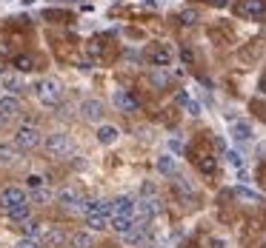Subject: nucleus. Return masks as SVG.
Returning a JSON list of instances; mask_svg holds the SVG:
<instances>
[{
  "instance_id": "obj_1",
  "label": "nucleus",
  "mask_w": 266,
  "mask_h": 248,
  "mask_svg": "<svg viewBox=\"0 0 266 248\" xmlns=\"http://www.w3.org/2000/svg\"><path fill=\"white\" fill-rule=\"evenodd\" d=\"M83 214H86V223L92 226V231L109 228V220H112V203H106V200H86Z\"/></svg>"
},
{
  "instance_id": "obj_2",
  "label": "nucleus",
  "mask_w": 266,
  "mask_h": 248,
  "mask_svg": "<svg viewBox=\"0 0 266 248\" xmlns=\"http://www.w3.org/2000/svg\"><path fill=\"white\" fill-rule=\"evenodd\" d=\"M35 94L43 106H58L60 97H63V83L58 77H46L35 86Z\"/></svg>"
},
{
  "instance_id": "obj_3",
  "label": "nucleus",
  "mask_w": 266,
  "mask_h": 248,
  "mask_svg": "<svg viewBox=\"0 0 266 248\" xmlns=\"http://www.w3.org/2000/svg\"><path fill=\"white\" fill-rule=\"evenodd\" d=\"M40 140H43V134L37 131L35 125H20V128H17V134H14V148L29 151V148L40 146Z\"/></svg>"
},
{
  "instance_id": "obj_4",
  "label": "nucleus",
  "mask_w": 266,
  "mask_h": 248,
  "mask_svg": "<svg viewBox=\"0 0 266 248\" xmlns=\"http://www.w3.org/2000/svg\"><path fill=\"white\" fill-rule=\"evenodd\" d=\"M23 203H26V194H23V188H17V186H9V188L0 191V211H3V214L14 211L17 205H23Z\"/></svg>"
},
{
  "instance_id": "obj_5",
  "label": "nucleus",
  "mask_w": 266,
  "mask_h": 248,
  "mask_svg": "<svg viewBox=\"0 0 266 248\" xmlns=\"http://www.w3.org/2000/svg\"><path fill=\"white\" fill-rule=\"evenodd\" d=\"M235 14L252 17V20H264L266 17V3L264 0H241V3L235 6Z\"/></svg>"
},
{
  "instance_id": "obj_6",
  "label": "nucleus",
  "mask_w": 266,
  "mask_h": 248,
  "mask_svg": "<svg viewBox=\"0 0 266 248\" xmlns=\"http://www.w3.org/2000/svg\"><path fill=\"white\" fill-rule=\"evenodd\" d=\"M46 151L55 154V157H63L72 151V143H69V134H52L46 137Z\"/></svg>"
},
{
  "instance_id": "obj_7",
  "label": "nucleus",
  "mask_w": 266,
  "mask_h": 248,
  "mask_svg": "<svg viewBox=\"0 0 266 248\" xmlns=\"http://www.w3.org/2000/svg\"><path fill=\"white\" fill-rule=\"evenodd\" d=\"M135 211H138V214H135V226H138V228H146V226L152 223L155 211H158V205H155V200H140Z\"/></svg>"
},
{
  "instance_id": "obj_8",
  "label": "nucleus",
  "mask_w": 266,
  "mask_h": 248,
  "mask_svg": "<svg viewBox=\"0 0 266 248\" xmlns=\"http://www.w3.org/2000/svg\"><path fill=\"white\" fill-rule=\"evenodd\" d=\"M135 208H138V203L126 194L112 200V217H135Z\"/></svg>"
},
{
  "instance_id": "obj_9",
  "label": "nucleus",
  "mask_w": 266,
  "mask_h": 248,
  "mask_svg": "<svg viewBox=\"0 0 266 248\" xmlns=\"http://www.w3.org/2000/svg\"><path fill=\"white\" fill-rule=\"evenodd\" d=\"M149 63L158 68H166L172 63V49L169 46H152L149 49Z\"/></svg>"
},
{
  "instance_id": "obj_10",
  "label": "nucleus",
  "mask_w": 266,
  "mask_h": 248,
  "mask_svg": "<svg viewBox=\"0 0 266 248\" xmlns=\"http://www.w3.org/2000/svg\"><path fill=\"white\" fill-rule=\"evenodd\" d=\"M112 103H115L120 112H126V114H132L135 109H138V100L129 94L126 89H115V94H112Z\"/></svg>"
},
{
  "instance_id": "obj_11",
  "label": "nucleus",
  "mask_w": 266,
  "mask_h": 248,
  "mask_svg": "<svg viewBox=\"0 0 266 248\" xmlns=\"http://www.w3.org/2000/svg\"><path fill=\"white\" fill-rule=\"evenodd\" d=\"M229 134H232L235 143H249V140H252V125L246 123V120H232Z\"/></svg>"
},
{
  "instance_id": "obj_12",
  "label": "nucleus",
  "mask_w": 266,
  "mask_h": 248,
  "mask_svg": "<svg viewBox=\"0 0 266 248\" xmlns=\"http://www.w3.org/2000/svg\"><path fill=\"white\" fill-rule=\"evenodd\" d=\"M109 228H115V234H120V237H126L129 231H135V217H112L109 220Z\"/></svg>"
},
{
  "instance_id": "obj_13",
  "label": "nucleus",
  "mask_w": 266,
  "mask_h": 248,
  "mask_svg": "<svg viewBox=\"0 0 266 248\" xmlns=\"http://www.w3.org/2000/svg\"><path fill=\"white\" fill-rule=\"evenodd\" d=\"M58 197H60V203H63V208H69V211H78V208H83V205H86L81 200V194L72 191V188H63Z\"/></svg>"
},
{
  "instance_id": "obj_14",
  "label": "nucleus",
  "mask_w": 266,
  "mask_h": 248,
  "mask_svg": "<svg viewBox=\"0 0 266 248\" xmlns=\"http://www.w3.org/2000/svg\"><path fill=\"white\" fill-rule=\"evenodd\" d=\"M20 112V103H17V97H12V94H6V97H0V117H6V120H12L14 114Z\"/></svg>"
},
{
  "instance_id": "obj_15",
  "label": "nucleus",
  "mask_w": 266,
  "mask_h": 248,
  "mask_svg": "<svg viewBox=\"0 0 266 248\" xmlns=\"http://www.w3.org/2000/svg\"><path fill=\"white\" fill-rule=\"evenodd\" d=\"M81 109H83V117H86V120H94V123H97V120L103 117V106H100V100H86Z\"/></svg>"
},
{
  "instance_id": "obj_16",
  "label": "nucleus",
  "mask_w": 266,
  "mask_h": 248,
  "mask_svg": "<svg viewBox=\"0 0 266 248\" xmlns=\"http://www.w3.org/2000/svg\"><path fill=\"white\" fill-rule=\"evenodd\" d=\"M23 226H26V237L29 240H43L49 234V228L43 223H37V220H26Z\"/></svg>"
},
{
  "instance_id": "obj_17",
  "label": "nucleus",
  "mask_w": 266,
  "mask_h": 248,
  "mask_svg": "<svg viewBox=\"0 0 266 248\" xmlns=\"http://www.w3.org/2000/svg\"><path fill=\"white\" fill-rule=\"evenodd\" d=\"M175 100H177V106H183L186 112L192 114V117H197V114H200V103L192 100V97H189L186 91H177V97H175Z\"/></svg>"
},
{
  "instance_id": "obj_18",
  "label": "nucleus",
  "mask_w": 266,
  "mask_h": 248,
  "mask_svg": "<svg viewBox=\"0 0 266 248\" xmlns=\"http://www.w3.org/2000/svg\"><path fill=\"white\" fill-rule=\"evenodd\" d=\"M232 194H235L238 200H243V203H264V197H261L258 191H252V188H246V186H235Z\"/></svg>"
},
{
  "instance_id": "obj_19",
  "label": "nucleus",
  "mask_w": 266,
  "mask_h": 248,
  "mask_svg": "<svg viewBox=\"0 0 266 248\" xmlns=\"http://www.w3.org/2000/svg\"><path fill=\"white\" fill-rule=\"evenodd\" d=\"M117 137H120V131H117L115 125H100L97 128V143H103V146H112Z\"/></svg>"
},
{
  "instance_id": "obj_20",
  "label": "nucleus",
  "mask_w": 266,
  "mask_h": 248,
  "mask_svg": "<svg viewBox=\"0 0 266 248\" xmlns=\"http://www.w3.org/2000/svg\"><path fill=\"white\" fill-rule=\"evenodd\" d=\"M12 66L17 68V71H32V68H35V57L32 55H17L12 60Z\"/></svg>"
},
{
  "instance_id": "obj_21",
  "label": "nucleus",
  "mask_w": 266,
  "mask_h": 248,
  "mask_svg": "<svg viewBox=\"0 0 266 248\" xmlns=\"http://www.w3.org/2000/svg\"><path fill=\"white\" fill-rule=\"evenodd\" d=\"M197 169L203 171V174H215V171H218V163H215V157H209V154H200V157H197Z\"/></svg>"
},
{
  "instance_id": "obj_22",
  "label": "nucleus",
  "mask_w": 266,
  "mask_h": 248,
  "mask_svg": "<svg viewBox=\"0 0 266 248\" xmlns=\"http://www.w3.org/2000/svg\"><path fill=\"white\" fill-rule=\"evenodd\" d=\"M63 240H66V234H63V231H58V228H49V234L43 237V243H46V248H58Z\"/></svg>"
},
{
  "instance_id": "obj_23",
  "label": "nucleus",
  "mask_w": 266,
  "mask_h": 248,
  "mask_svg": "<svg viewBox=\"0 0 266 248\" xmlns=\"http://www.w3.org/2000/svg\"><path fill=\"white\" fill-rule=\"evenodd\" d=\"M158 171H161V174H175V157L172 154H161V157H158Z\"/></svg>"
},
{
  "instance_id": "obj_24",
  "label": "nucleus",
  "mask_w": 266,
  "mask_h": 248,
  "mask_svg": "<svg viewBox=\"0 0 266 248\" xmlns=\"http://www.w3.org/2000/svg\"><path fill=\"white\" fill-rule=\"evenodd\" d=\"M123 243H129V246H138V243H146V228H135V231H129L126 237H123Z\"/></svg>"
},
{
  "instance_id": "obj_25",
  "label": "nucleus",
  "mask_w": 266,
  "mask_h": 248,
  "mask_svg": "<svg viewBox=\"0 0 266 248\" xmlns=\"http://www.w3.org/2000/svg\"><path fill=\"white\" fill-rule=\"evenodd\" d=\"M6 217H9V220H14V223H20V220L26 223V220H29V203L17 205V208H14V211H9Z\"/></svg>"
},
{
  "instance_id": "obj_26",
  "label": "nucleus",
  "mask_w": 266,
  "mask_h": 248,
  "mask_svg": "<svg viewBox=\"0 0 266 248\" xmlns=\"http://www.w3.org/2000/svg\"><path fill=\"white\" fill-rule=\"evenodd\" d=\"M226 160H229L232 169H238V171L243 169V154L238 151V148H229V151H226Z\"/></svg>"
},
{
  "instance_id": "obj_27",
  "label": "nucleus",
  "mask_w": 266,
  "mask_h": 248,
  "mask_svg": "<svg viewBox=\"0 0 266 248\" xmlns=\"http://www.w3.org/2000/svg\"><path fill=\"white\" fill-rule=\"evenodd\" d=\"M72 243H75V248H92V234H75Z\"/></svg>"
},
{
  "instance_id": "obj_28",
  "label": "nucleus",
  "mask_w": 266,
  "mask_h": 248,
  "mask_svg": "<svg viewBox=\"0 0 266 248\" xmlns=\"http://www.w3.org/2000/svg\"><path fill=\"white\" fill-rule=\"evenodd\" d=\"M17 151H20V148H12V146H0V160H3V163H12Z\"/></svg>"
},
{
  "instance_id": "obj_29",
  "label": "nucleus",
  "mask_w": 266,
  "mask_h": 248,
  "mask_svg": "<svg viewBox=\"0 0 266 248\" xmlns=\"http://www.w3.org/2000/svg\"><path fill=\"white\" fill-rule=\"evenodd\" d=\"M43 17H46V20H55V23L69 20V14H66V11H43Z\"/></svg>"
},
{
  "instance_id": "obj_30",
  "label": "nucleus",
  "mask_w": 266,
  "mask_h": 248,
  "mask_svg": "<svg viewBox=\"0 0 266 248\" xmlns=\"http://www.w3.org/2000/svg\"><path fill=\"white\" fill-rule=\"evenodd\" d=\"M197 20V11H192V9H189V11H183V14H180V23H186V26H192V23H195Z\"/></svg>"
},
{
  "instance_id": "obj_31",
  "label": "nucleus",
  "mask_w": 266,
  "mask_h": 248,
  "mask_svg": "<svg viewBox=\"0 0 266 248\" xmlns=\"http://www.w3.org/2000/svg\"><path fill=\"white\" fill-rule=\"evenodd\" d=\"M14 248H40V246H37V240H29V237H23V240H20V243H17Z\"/></svg>"
},
{
  "instance_id": "obj_32",
  "label": "nucleus",
  "mask_w": 266,
  "mask_h": 248,
  "mask_svg": "<svg viewBox=\"0 0 266 248\" xmlns=\"http://www.w3.org/2000/svg\"><path fill=\"white\" fill-rule=\"evenodd\" d=\"M3 83H6V89L9 91H20V80L17 77H9V80H3Z\"/></svg>"
},
{
  "instance_id": "obj_33",
  "label": "nucleus",
  "mask_w": 266,
  "mask_h": 248,
  "mask_svg": "<svg viewBox=\"0 0 266 248\" xmlns=\"http://www.w3.org/2000/svg\"><path fill=\"white\" fill-rule=\"evenodd\" d=\"M152 83H155V86H163V83H166V74H163V71H155V74H152Z\"/></svg>"
},
{
  "instance_id": "obj_34",
  "label": "nucleus",
  "mask_w": 266,
  "mask_h": 248,
  "mask_svg": "<svg viewBox=\"0 0 266 248\" xmlns=\"http://www.w3.org/2000/svg\"><path fill=\"white\" fill-rule=\"evenodd\" d=\"M29 186H32V188H40V186H43V177L32 174V177H29Z\"/></svg>"
},
{
  "instance_id": "obj_35",
  "label": "nucleus",
  "mask_w": 266,
  "mask_h": 248,
  "mask_svg": "<svg viewBox=\"0 0 266 248\" xmlns=\"http://www.w3.org/2000/svg\"><path fill=\"white\" fill-rule=\"evenodd\" d=\"M180 57H183L186 63H192V60H195V55H192V49H183V52H180Z\"/></svg>"
},
{
  "instance_id": "obj_36",
  "label": "nucleus",
  "mask_w": 266,
  "mask_h": 248,
  "mask_svg": "<svg viewBox=\"0 0 266 248\" xmlns=\"http://www.w3.org/2000/svg\"><path fill=\"white\" fill-rule=\"evenodd\" d=\"M209 3H212V6H226L229 0H209Z\"/></svg>"
},
{
  "instance_id": "obj_37",
  "label": "nucleus",
  "mask_w": 266,
  "mask_h": 248,
  "mask_svg": "<svg viewBox=\"0 0 266 248\" xmlns=\"http://www.w3.org/2000/svg\"><path fill=\"white\" fill-rule=\"evenodd\" d=\"M258 91H261V94H266V77L261 80V86H258Z\"/></svg>"
}]
</instances>
